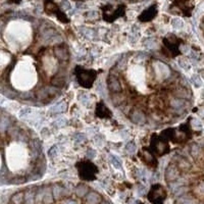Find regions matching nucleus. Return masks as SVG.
Masks as SVG:
<instances>
[{
  "instance_id": "obj_37",
  "label": "nucleus",
  "mask_w": 204,
  "mask_h": 204,
  "mask_svg": "<svg viewBox=\"0 0 204 204\" xmlns=\"http://www.w3.org/2000/svg\"><path fill=\"white\" fill-rule=\"evenodd\" d=\"M52 84L53 86H62L64 84V79L63 78H55L54 80L52 81Z\"/></svg>"
},
{
  "instance_id": "obj_41",
  "label": "nucleus",
  "mask_w": 204,
  "mask_h": 204,
  "mask_svg": "<svg viewBox=\"0 0 204 204\" xmlns=\"http://www.w3.org/2000/svg\"><path fill=\"white\" fill-rule=\"evenodd\" d=\"M97 17H98V13L96 11H90V12H88V17L91 18V20H95Z\"/></svg>"
},
{
  "instance_id": "obj_50",
  "label": "nucleus",
  "mask_w": 204,
  "mask_h": 204,
  "mask_svg": "<svg viewBox=\"0 0 204 204\" xmlns=\"http://www.w3.org/2000/svg\"><path fill=\"white\" fill-rule=\"evenodd\" d=\"M65 204H77L75 201H72V200H68V201H67V203Z\"/></svg>"
},
{
  "instance_id": "obj_18",
  "label": "nucleus",
  "mask_w": 204,
  "mask_h": 204,
  "mask_svg": "<svg viewBox=\"0 0 204 204\" xmlns=\"http://www.w3.org/2000/svg\"><path fill=\"white\" fill-rule=\"evenodd\" d=\"M62 188H61L60 186H58V185H54L52 188V193H53V196H54V198H59L61 194H62Z\"/></svg>"
},
{
  "instance_id": "obj_34",
  "label": "nucleus",
  "mask_w": 204,
  "mask_h": 204,
  "mask_svg": "<svg viewBox=\"0 0 204 204\" xmlns=\"http://www.w3.org/2000/svg\"><path fill=\"white\" fill-rule=\"evenodd\" d=\"M179 64H180L181 67L184 68V70H186V71L190 70V64L186 59H180L179 60Z\"/></svg>"
},
{
  "instance_id": "obj_28",
  "label": "nucleus",
  "mask_w": 204,
  "mask_h": 204,
  "mask_svg": "<svg viewBox=\"0 0 204 204\" xmlns=\"http://www.w3.org/2000/svg\"><path fill=\"white\" fill-rule=\"evenodd\" d=\"M200 152H201V149L198 145H193L191 148V154L193 157H198V155L200 154Z\"/></svg>"
},
{
  "instance_id": "obj_17",
  "label": "nucleus",
  "mask_w": 204,
  "mask_h": 204,
  "mask_svg": "<svg viewBox=\"0 0 204 204\" xmlns=\"http://www.w3.org/2000/svg\"><path fill=\"white\" fill-rule=\"evenodd\" d=\"M36 97L38 99H40V100H44V99L49 97V95L47 93V91H46L45 87L42 88V89H40V90H38V92L36 93Z\"/></svg>"
},
{
  "instance_id": "obj_4",
  "label": "nucleus",
  "mask_w": 204,
  "mask_h": 204,
  "mask_svg": "<svg viewBox=\"0 0 204 204\" xmlns=\"http://www.w3.org/2000/svg\"><path fill=\"white\" fill-rule=\"evenodd\" d=\"M107 84H108V88L111 92H113V93H121L122 91L121 83L115 77L109 76L108 79H107Z\"/></svg>"
},
{
  "instance_id": "obj_23",
  "label": "nucleus",
  "mask_w": 204,
  "mask_h": 204,
  "mask_svg": "<svg viewBox=\"0 0 204 204\" xmlns=\"http://www.w3.org/2000/svg\"><path fill=\"white\" fill-rule=\"evenodd\" d=\"M45 89H46V91H47L49 96H54L58 93V89H57L55 86H46Z\"/></svg>"
},
{
  "instance_id": "obj_6",
  "label": "nucleus",
  "mask_w": 204,
  "mask_h": 204,
  "mask_svg": "<svg viewBox=\"0 0 204 204\" xmlns=\"http://www.w3.org/2000/svg\"><path fill=\"white\" fill-rule=\"evenodd\" d=\"M30 146H31V148H32V151L35 156L39 155L42 152V143L40 140H38V139L32 140L30 143Z\"/></svg>"
},
{
  "instance_id": "obj_20",
  "label": "nucleus",
  "mask_w": 204,
  "mask_h": 204,
  "mask_svg": "<svg viewBox=\"0 0 204 204\" xmlns=\"http://www.w3.org/2000/svg\"><path fill=\"white\" fill-rule=\"evenodd\" d=\"M80 101L82 102V104L84 105H89L90 103H91V97L89 95H87V94H82V95H80Z\"/></svg>"
},
{
  "instance_id": "obj_1",
  "label": "nucleus",
  "mask_w": 204,
  "mask_h": 204,
  "mask_svg": "<svg viewBox=\"0 0 204 204\" xmlns=\"http://www.w3.org/2000/svg\"><path fill=\"white\" fill-rule=\"evenodd\" d=\"M154 70L158 79L165 80L171 76V70H169V67L165 63L160 62V61H156V63L154 64Z\"/></svg>"
},
{
  "instance_id": "obj_14",
  "label": "nucleus",
  "mask_w": 204,
  "mask_h": 204,
  "mask_svg": "<svg viewBox=\"0 0 204 204\" xmlns=\"http://www.w3.org/2000/svg\"><path fill=\"white\" fill-rule=\"evenodd\" d=\"M124 95H122L121 93H114L112 95V97H111V99H112V103L114 105H120L121 103L124 101Z\"/></svg>"
},
{
  "instance_id": "obj_3",
  "label": "nucleus",
  "mask_w": 204,
  "mask_h": 204,
  "mask_svg": "<svg viewBox=\"0 0 204 204\" xmlns=\"http://www.w3.org/2000/svg\"><path fill=\"white\" fill-rule=\"evenodd\" d=\"M180 177V168L177 164L168 165L165 169V179L171 182H174Z\"/></svg>"
},
{
  "instance_id": "obj_15",
  "label": "nucleus",
  "mask_w": 204,
  "mask_h": 204,
  "mask_svg": "<svg viewBox=\"0 0 204 204\" xmlns=\"http://www.w3.org/2000/svg\"><path fill=\"white\" fill-rule=\"evenodd\" d=\"M35 203V196L32 191H28L25 194V204H34Z\"/></svg>"
},
{
  "instance_id": "obj_39",
  "label": "nucleus",
  "mask_w": 204,
  "mask_h": 204,
  "mask_svg": "<svg viewBox=\"0 0 204 204\" xmlns=\"http://www.w3.org/2000/svg\"><path fill=\"white\" fill-rule=\"evenodd\" d=\"M33 96H34V95H33L32 93H31V92H22V93L21 94V98H22V99L27 100V99L32 98Z\"/></svg>"
},
{
  "instance_id": "obj_51",
  "label": "nucleus",
  "mask_w": 204,
  "mask_h": 204,
  "mask_svg": "<svg viewBox=\"0 0 204 204\" xmlns=\"http://www.w3.org/2000/svg\"><path fill=\"white\" fill-rule=\"evenodd\" d=\"M101 204H107L106 202H103V203H101Z\"/></svg>"
},
{
  "instance_id": "obj_42",
  "label": "nucleus",
  "mask_w": 204,
  "mask_h": 204,
  "mask_svg": "<svg viewBox=\"0 0 204 204\" xmlns=\"http://www.w3.org/2000/svg\"><path fill=\"white\" fill-rule=\"evenodd\" d=\"M97 90H98L101 94L104 93V88H103V84H102L101 82L98 83V85H97Z\"/></svg>"
},
{
  "instance_id": "obj_38",
  "label": "nucleus",
  "mask_w": 204,
  "mask_h": 204,
  "mask_svg": "<svg viewBox=\"0 0 204 204\" xmlns=\"http://www.w3.org/2000/svg\"><path fill=\"white\" fill-rule=\"evenodd\" d=\"M192 82L194 83V85L196 87H200L201 86V80H200V78L197 76V75H195V76H193V78H192Z\"/></svg>"
},
{
  "instance_id": "obj_44",
  "label": "nucleus",
  "mask_w": 204,
  "mask_h": 204,
  "mask_svg": "<svg viewBox=\"0 0 204 204\" xmlns=\"http://www.w3.org/2000/svg\"><path fill=\"white\" fill-rule=\"evenodd\" d=\"M193 127L196 129H199V128H201V122H200L198 120H194L193 121Z\"/></svg>"
},
{
  "instance_id": "obj_47",
  "label": "nucleus",
  "mask_w": 204,
  "mask_h": 204,
  "mask_svg": "<svg viewBox=\"0 0 204 204\" xmlns=\"http://www.w3.org/2000/svg\"><path fill=\"white\" fill-rule=\"evenodd\" d=\"M121 135H122V137L124 138V139H127V138L129 137V134H128V132H127V131H122Z\"/></svg>"
},
{
  "instance_id": "obj_12",
  "label": "nucleus",
  "mask_w": 204,
  "mask_h": 204,
  "mask_svg": "<svg viewBox=\"0 0 204 204\" xmlns=\"http://www.w3.org/2000/svg\"><path fill=\"white\" fill-rule=\"evenodd\" d=\"M24 201H25V194L22 193V192H18V193L12 196V202L14 204H22Z\"/></svg>"
},
{
  "instance_id": "obj_45",
  "label": "nucleus",
  "mask_w": 204,
  "mask_h": 204,
  "mask_svg": "<svg viewBox=\"0 0 204 204\" xmlns=\"http://www.w3.org/2000/svg\"><path fill=\"white\" fill-rule=\"evenodd\" d=\"M61 6H62L63 8H65V9H68L71 7L70 3H68L67 1H62V3H61Z\"/></svg>"
},
{
  "instance_id": "obj_21",
  "label": "nucleus",
  "mask_w": 204,
  "mask_h": 204,
  "mask_svg": "<svg viewBox=\"0 0 204 204\" xmlns=\"http://www.w3.org/2000/svg\"><path fill=\"white\" fill-rule=\"evenodd\" d=\"M110 161H111V163H112V165L114 167V168H117V169H121L122 168V163H121V161L117 159V156L111 155L110 156Z\"/></svg>"
},
{
  "instance_id": "obj_35",
  "label": "nucleus",
  "mask_w": 204,
  "mask_h": 204,
  "mask_svg": "<svg viewBox=\"0 0 204 204\" xmlns=\"http://www.w3.org/2000/svg\"><path fill=\"white\" fill-rule=\"evenodd\" d=\"M187 188L186 187H183V186H181V187H179L178 189H176L174 192H175V194L177 195V196H182L184 193H186L187 192Z\"/></svg>"
},
{
  "instance_id": "obj_32",
  "label": "nucleus",
  "mask_w": 204,
  "mask_h": 204,
  "mask_svg": "<svg viewBox=\"0 0 204 204\" xmlns=\"http://www.w3.org/2000/svg\"><path fill=\"white\" fill-rule=\"evenodd\" d=\"M32 113V109L29 108V107H25L20 111V117H29V115Z\"/></svg>"
},
{
  "instance_id": "obj_29",
  "label": "nucleus",
  "mask_w": 204,
  "mask_h": 204,
  "mask_svg": "<svg viewBox=\"0 0 204 204\" xmlns=\"http://www.w3.org/2000/svg\"><path fill=\"white\" fill-rule=\"evenodd\" d=\"M145 46L149 49H153L156 47V40L152 39V38H150V39H147L145 41Z\"/></svg>"
},
{
  "instance_id": "obj_49",
  "label": "nucleus",
  "mask_w": 204,
  "mask_h": 204,
  "mask_svg": "<svg viewBox=\"0 0 204 204\" xmlns=\"http://www.w3.org/2000/svg\"><path fill=\"white\" fill-rule=\"evenodd\" d=\"M198 191H199L201 194H204V183H202V184L198 187Z\"/></svg>"
},
{
  "instance_id": "obj_2",
  "label": "nucleus",
  "mask_w": 204,
  "mask_h": 204,
  "mask_svg": "<svg viewBox=\"0 0 204 204\" xmlns=\"http://www.w3.org/2000/svg\"><path fill=\"white\" fill-rule=\"evenodd\" d=\"M130 120L136 125H144L146 122V115L142 110L140 109H134L130 113Z\"/></svg>"
},
{
  "instance_id": "obj_30",
  "label": "nucleus",
  "mask_w": 204,
  "mask_h": 204,
  "mask_svg": "<svg viewBox=\"0 0 204 204\" xmlns=\"http://www.w3.org/2000/svg\"><path fill=\"white\" fill-rule=\"evenodd\" d=\"M8 126H9V120L6 118L5 117H1V131L4 132L6 129H8Z\"/></svg>"
},
{
  "instance_id": "obj_19",
  "label": "nucleus",
  "mask_w": 204,
  "mask_h": 204,
  "mask_svg": "<svg viewBox=\"0 0 204 204\" xmlns=\"http://www.w3.org/2000/svg\"><path fill=\"white\" fill-rule=\"evenodd\" d=\"M82 31V33H83V35L87 38V39H93L94 38V31L93 30H90V29H86V28H84L81 30Z\"/></svg>"
},
{
  "instance_id": "obj_48",
  "label": "nucleus",
  "mask_w": 204,
  "mask_h": 204,
  "mask_svg": "<svg viewBox=\"0 0 204 204\" xmlns=\"http://www.w3.org/2000/svg\"><path fill=\"white\" fill-rule=\"evenodd\" d=\"M184 204H197V202L193 199H189V200H186V201L184 202Z\"/></svg>"
},
{
  "instance_id": "obj_8",
  "label": "nucleus",
  "mask_w": 204,
  "mask_h": 204,
  "mask_svg": "<svg viewBox=\"0 0 204 204\" xmlns=\"http://www.w3.org/2000/svg\"><path fill=\"white\" fill-rule=\"evenodd\" d=\"M175 95H176V97L181 98V99H188V98L191 97L190 91L188 89H186V88H183V87L177 89L175 91Z\"/></svg>"
},
{
  "instance_id": "obj_43",
  "label": "nucleus",
  "mask_w": 204,
  "mask_h": 204,
  "mask_svg": "<svg viewBox=\"0 0 204 204\" xmlns=\"http://www.w3.org/2000/svg\"><path fill=\"white\" fill-rule=\"evenodd\" d=\"M41 136L43 138H47L49 137V133H48V130L47 129H43L41 131Z\"/></svg>"
},
{
  "instance_id": "obj_7",
  "label": "nucleus",
  "mask_w": 204,
  "mask_h": 204,
  "mask_svg": "<svg viewBox=\"0 0 204 204\" xmlns=\"http://www.w3.org/2000/svg\"><path fill=\"white\" fill-rule=\"evenodd\" d=\"M169 105H171L172 108L176 109V110H180L181 108H184V105H185V100L184 99H181V98H172L171 101H169Z\"/></svg>"
},
{
  "instance_id": "obj_31",
  "label": "nucleus",
  "mask_w": 204,
  "mask_h": 204,
  "mask_svg": "<svg viewBox=\"0 0 204 204\" xmlns=\"http://www.w3.org/2000/svg\"><path fill=\"white\" fill-rule=\"evenodd\" d=\"M74 138H75V140L77 141V142H79V143H83V142H85L86 141V136H85V134H83V133H78V134H76L75 136H74Z\"/></svg>"
},
{
  "instance_id": "obj_40",
  "label": "nucleus",
  "mask_w": 204,
  "mask_h": 204,
  "mask_svg": "<svg viewBox=\"0 0 204 204\" xmlns=\"http://www.w3.org/2000/svg\"><path fill=\"white\" fill-rule=\"evenodd\" d=\"M96 156V151L93 149H89L87 151V157L88 158H90V159H93L94 157Z\"/></svg>"
},
{
  "instance_id": "obj_36",
  "label": "nucleus",
  "mask_w": 204,
  "mask_h": 204,
  "mask_svg": "<svg viewBox=\"0 0 204 204\" xmlns=\"http://www.w3.org/2000/svg\"><path fill=\"white\" fill-rule=\"evenodd\" d=\"M3 93H4V95L6 96V97H8V98H14L15 96H17V92H14L12 90H3Z\"/></svg>"
},
{
  "instance_id": "obj_22",
  "label": "nucleus",
  "mask_w": 204,
  "mask_h": 204,
  "mask_svg": "<svg viewBox=\"0 0 204 204\" xmlns=\"http://www.w3.org/2000/svg\"><path fill=\"white\" fill-rule=\"evenodd\" d=\"M126 150H127V152L130 153V154H134V153L136 152L137 147H136V145H135L134 142H130V143L127 144Z\"/></svg>"
},
{
  "instance_id": "obj_46",
  "label": "nucleus",
  "mask_w": 204,
  "mask_h": 204,
  "mask_svg": "<svg viewBox=\"0 0 204 204\" xmlns=\"http://www.w3.org/2000/svg\"><path fill=\"white\" fill-rule=\"evenodd\" d=\"M138 193H140V195H143L145 193V188L143 186H140L138 188Z\"/></svg>"
},
{
  "instance_id": "obj_33",
  "label": "nucleus",
  "mask_w": 204,
  "mask_h": 204,
  "mask_svg": "<svg viewBox=\"0 0 204 204\" xmlns=\"http://www.w3.org/2000/svg\"><path fill=\"white\" fill-rule=\"evenodd\" d=\"M172 27L174 28H176V29H181L183 27V22L180 20V18H175V20H172Z\"/></svg>"
},
{
  "instance_id": "obj_24",
  "label": "nucleus",
  "mask_w": 204,
  "mask_h": 204,
  "mask_svg": "<svg viewBox=\"0 0 204 204\" xmlns=\"http://www.w3.org/2000/svg\"><path fill=\"white\" fill-rule=\"evenodd\" d=\"M58 152H59V147L57 145H54V146H52V147L49 149L48 155L50 157H55L57 154H58Z\"/></svg>"
},
{
  "instance_id": "obj_26",
  "label": "nucleus",
  "mask_w": 204,
  "mask_h": 204,
  "mask_svg": "<svg viewBox=\"0 0 204 204\" xmlns=\"http://www.w3.org/2000/svg\"><path fill=\"white\" fill-rule=\"evenodd\" d=\"M43 201L46 204H49L52 202V195L50 193L49 189H46L45 190V194H44V198H43Z\"/></svg>"
},
{
  "instance_id": "obj_13",
  "label": "nucleus",
  "mask_w": 204,
  "mask_h": 204,
  "mask_svg": "<svg viewBox=\"0 0 204 204\" xmlns=\"http://www.w3.org/2000/svg\"><path fill=\"white\" fill-rule=\"evenodd\" d=\"M76 193L79 197H84L88 193V187L85 186V185H80L76 188Z\"/></svg>"
},
{
  "instance_id": "obj_16",
  "label": "nucleus",
  "mask_w": 204,
  "mask_h": 204,
  "mask_svg": "<svg viewBox=\"0 0 204 204\" xmlns=\"http://www.w3.org/2000/svg\"><path fill=\"white\" fill-rule=\"evenodd\" d=\"M54 36H55V32L50 29V30H47V31H45V32H43V34H42V39L49 41L52 37H54Z\"/></svg>"
},
{
  "instance_id": "obj_11",
  "label": "nucleus",
  "mask_w": 204,
  "mask_h": 204,
  "mask_svg": "<svg viewBox=\"0 0 204 204\" xmlns=\"http://www.w3.org/2000/svg\"><path fill=\"white\" fill-rule=\"evenodd\" d=\"M177 165H178V167L180 169H184V171H187V169H189L191 167L190 162L186 158H184V157H180V158L178 159V163H177Z\"/></svg>"
},
{
  "instance_id": "obj_9",
  "label": "nucleus",
  "mask_w": 204,
  "mask_h": 204,
  "mask_svg": "<svg viewBox=\"0 0 204 204\" xmlns=\"http://www.w3.org/2000/svg\"><path fill=\"white\" fill-rule=\"evenodd\" d=\"M101 201V197L98 193L96 192H90L89 194L87 195V202L88 204H98Z\"/></svg>"
},
{
  "instance_id": "obj_25",
  "label": "nucleus",
  "mask_w": 204,
  "mask_h": 204,
  "mask_svg": "<svg viewBox=\"0 0 204 204\" xmlns=\"http://www.w3.org/2000/svg\"><path fill=\"white\" fill-rule=\"evenodd\" d=\"M48 42V44H51V45H55V44H59L62 42V38H61L59 35H55L54 37H52Z\"/></svg>"
},
{
  "instance_id": "obj_5",
  "label": "nucleus",
  "mask_w": 204,
  "mask_h": 204,
  "mask_svg": "<svg viewBox=\"0 0 204 204\" xmlns=\"http://www.w3.org/2000/svg\"><path fill=\"white\" fill-rule=\"evenodd\" d=\"M65 110H67V103L59 102V103H57V104L53 105L51 108L49 109V112L53 113V114H59V113L64 112Z\"/></svg>"
},
{
  "instance_id": "obj_27",
  "label": "nucleus",
  "mask_w": 204,
  "mask_h": 204,
  "mask_svg": "<svg viewBox=\"0 0 204 204\" xmlns=\"http://www.w3.org/2000/svg\"><path fill=\"white\" fill-rule=\"evenodd\" d=\"M67 120H64V118L62 117H59V118H57L56 121H54V122H53V125H54L55 127H57V128H62V127H64L65 125H67Z\"/></svg>"
},
{
  "instance_id": "obj_10",
  "label": "nucleus",
  "mask_w": 204,
  "mask_h": 204,
  "mask_svg": "<svg viewBox=\"0 0 204 204\" xmlns=\"http://www.w3.org/2000/svg\"><path fill=\"white\" fill-rule=\"evenodd\" d=\"M54 54L59 60H67L68 58L67 51L65 49L60 48V47H57L54 49Z\"/></svg>"
}]
</instances>
